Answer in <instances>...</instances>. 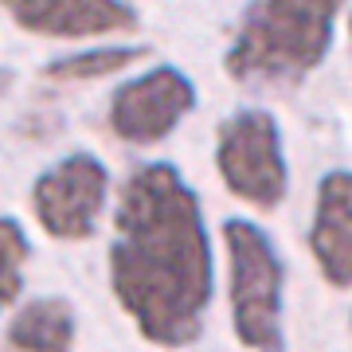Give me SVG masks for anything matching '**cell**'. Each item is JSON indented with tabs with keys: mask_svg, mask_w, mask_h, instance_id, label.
<instances>
[{
	"mask_svg": "<svg viewBox=\"0 0 352 352\" xmlns=\"http://www.w3.org/2000/svg\"><path fill=\"white\" fill-rule=\"evenodd\" d=\"M110 294L141 340L180 352L204 337L215 294L200 196L168 161L138 164L122 184L110 239Z\"/></svg>",
	"mask_w": 352,
	"mask_h": 352,
	"instance_id": "cell-1",
	"label": "cell"
},
{
	"mask_svg": "<svg viewBox=\"0 0 352 352\" xmlns=\"http://www.w3.org/2000/svg\"><path fill=\"white\" fill-rule=\"evenodd\" d=\"M16 28L39 39H102L141 32L138 4L118 0H4Z\"/></svg>",
	"mask_w": 352,
	"mask_h": 352,
	"instance_id": "cell-7",
	"label": "cell"
},
{
	"mask_svg": "<svg viewBox=\"0 0 352 352\" xmlns=\"http://www.w3.org/2000/svg\"><path fill=\"white\" fill-rule=\"evenodd\" d=\"M78 317L67 298H32L12 314L4 352H75Z\"/></svg>",
	"mask_w": 352,
	"mask_h": 352,
	"instance_id": "cell-9",
	"label": "cell"
},
{
	"mask_svg": "<svg viewBox=\"0 0 352 352\" xmlns=\"http://www.w3.org/2000/svg\"><path fill=\"white\" fill-rule=\"evenodd\" d=\"M227 247V302H231V333L247 352H286V263L274 239L254 219L231 215L223 219Z\"/></svg>",
	"mask_w": 352,
	"mask_h": 352,
	"instance_id": "cell-3",
	"label": "cell"
},
{
	"mask_svg": "<svg viewBox=\"0 0 352 352\" xmlns=\"http://www.w3.org/2000/svg\"><path fill=\"white\" fill-rule=\"evenodd\" d=\"M309 254L317 274L333 289L352 286V168H333L317 180L314 219H309Z\"/></svg>",
	"mask_w": 352,
	"mask_h": 352,
	"instance_id": "cell-8",
	"label": "cell"
},
{
	"mask_svg": "<svg viewBox=\"0 0 352 352\" xmlns=\"http://www.w3.org/2000/svg\"><path fill=\"white\" fill-rule=\"evenodd\" d=\"M28 254H32V243H28L20 219L0 215V314H4V309L20 298V289H24Z\"/></svg>",
	"mask_w": 352,
	"mask_h": 352,
	"instance_id": "cell-11",
	"label": "cell"
},
{
	"mask_svg": "<svg viewBox=\"0 0 352 352\" xmlns=\"http://www.w3.org/2000/svg\"><path fill=\"white\" fill-rule=\"evenodd\" d=\"M196 110V82L180 67L157 63L113 90L106 126L126 145H157Z\"/></svg>",
	"mask_w": 352,
	"mask_h": 352,
	"instance_id": "cell-6",
	"label": "cell"
},
{
	"mask_svg": "<svg viewBox=\"0 0 352 352\" xmlns=\"http://www.w3.org/2000/svg\"><path fill=\"white\" fill-rule=\"evenodd\" d=\"M110 196V168L94 153H67L32 180V215L59 243L90 239Z\"/></svg>",
	"mask_w": 352,
	"mask_h": 352,
	"instance_id": "cell-5",
	"label": "cell"
},
{
	"mask_svg": "<svg viewBox=\"0 0 352 352\" xmlns=\"http://www.w3.org/2000/svg\"><path fill=\"white\" fill-rule=\"evenodd\" d=\"M349 36H352V16H349Z\"/></svg>",
	"mask_w": 352,
	"mask_h": 352,
	"instance_id": "cell-13",
	"label": "cell"
},
{
	"mask_svg": "<svg viewBox=\"0 0 352 352\" xmlns=\"http://www.w3.org/2000/svg\"><path fill=\"white\" fill-rule=\"evenodd\" d=\"M8 87H12V71H8V67H0V94H4Z\"/></svg>",
	"mask_w": 352,
	"mask_h": 352,
	"instance_id": "cell-12",
	"label": "cell"
},
{
	"mask_svg": "<svg viewBox=\"0 0 352 352\" xmlns=\"http://www.w3.org/2000/svg\"><path fill=\"white\" fill-rule=\"evenodd\" d=\"M215 168L235 200L258 212H274L289 192L282 126L263 106L227 113L215 129Z\"/></svg>",
	"mask_w": 352,
	"mask_h": 352,
	"instance_id": "cell-4",
	"label": "cell"
},
{
	"mask_svg": "<svg viewBox=\"0 0 352 352\" xmlns=\"http://www.w3.org/2000/svg\"><path fill=\"white\" fill-rule=\"evenodd\" d=\"M337 0H263L247 4L223 51V71L243 87H298L329 59Z\"/></svg>",
	"mask_w": 352,
	"mask_h": 352,
	"instance_id": "cell-2",
	"label": "cell"
},
{
	"mask_svg": "<svg viewBox=\"0 0 352 352\" xmlns=\"http://www.w3.org/2000/svg\"><path fill=\"white\" fill-rule=\"evenodd\" d=\"M141 59H149V43H110V47H90L63 55V59H51L43 67V78L47 82H94V78L129 71Z\"/></svg>",
	"mask_w": 352,
	"mask_h": 352,
	"instance_id": "cell-10",
	"label": "cell"
}]
</instances>
